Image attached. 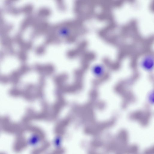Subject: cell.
<instances>
[{"mask_svg":"<svg viewBox=\"0 0 154 154\" xmlns=\"http://www.w3.org/2000/svg\"><path fill=\"white\" fill-rule=\"evenodd\" d=\"M153 57L151 54L144 56L141 60L140 65L145 70L151 72L153 69Z\"/></svg>","mask_w":154,"mask_h":154,"instance_id":"6da1fadb","label":"cell"},{"mask_svg":"<svg viewBox=\"0 0 154 154\" xmlns=\"http://www.w3.org/2000/svg\"><path fill=\"white\" fill-rule=\"evenodd\" d=\"M93 71L94 75L98 78L102 77L104 75L105 70L104 66L100 64H97L94 65L93 68Z\"/></svg>","mask_w":154,"mask_h":154,"instance_id":"7a4b0ae2","label":"cell"}]
</instances>
